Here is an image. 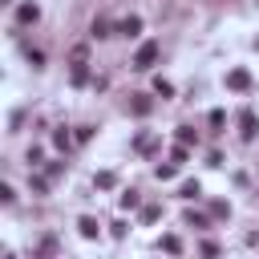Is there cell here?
I'll list each match as a JSON object with an SVG mask.
<instances>
[{
  "label": "cell",
  "instance_id": "cell-21",
  "mask_svg": "<svg viewBox=\"0 0 259 259\" xmlns=\"http://www.w3.org/2000/svg\"><path fill=\"white\" fill-rule=\"evenodd\" d=\"M73 138H77V142H89V138H93V125H77V134H73Z\"/></svg>",
  "mask_w": 259,
  "mask_h": 259
},
{
  "label": "cell",
  "instance_id": "cell-15",
  "mask_svg": "<svg viewBox=\"0 0 259 259\" xmlns=\"http://www.w3.org/2000/svg\"><path fill=\"white\" fill-rule=\"evenodd\" d=\"M154 93H162V97H170V93H174V85H170L166 77H158V81H154Z\"/></svg>",
  "mask_w": 259,
  "mask_h": 259
},
{
  "label": "cell",
  "instance_id": "cell-2",
  "mask_svg": "<svg viewBox=\"0 0 259 259\" xmlns=\"http://www.w3.org/2000/svg\"><path fill=\"white\" fill-rule=\"evenodd\" d=\"M239 134H243V142H255V138H259V117H255V109H243Z\"/></svg>",
  "mask_w": 259,
  "mask_h": 259
},
{
  "label": "cell",
  "instance_id": "cell-11",
  "mask_svg": "<svg viewBox=\"0 0 259 259\" xmlns=\"http://www.w3.org/2000/svg\"><path fill=\"white\" fill-rule=\"evenodd\" d=\"M162 251H166V255H178V251H182L178 235H162Z\"/></svg>",
  "mask_w": 259,
  "mask_h": 259
},
{
  "label": "cell",
  "instance_id": "cell-9",
  "mask_svg": "<svg viewBox=\"0 0 259 259\" xmlns=\"http://www.w3.org/2000/svg\"><path fill=\"white\" fill-rule=\"evenodd\" d=\"M77 227H81V235H85V239H97V231H101V227H97V219H89V214H81V219H77Z\"/></svg>",
  "mask_w": 259,
  "mask_h": 259
},
{
  "label": "cell",
  "instance_id": "cell-14",
  "mask_svg": "<svg viewBox=\"0 0 259 259\" xmlns=\"http://www.w3.org/2000/svg\"><path fill=\"white\" fill-rule=\"evenodd\" d=\"M89 81V69L85 65H73V85H85Z\"/></svg>",
  "mask_w": 259,
  "mask_h": 259
},
{
  "label": "cell",
  "instance_id": "cell-3",
  "mask_svg": "<svg viewBox=\"0 0 259 259\" xmlns=\"http://www.w3.org/2000/svg\"><path fill=\"white\" fill-rule=\"evenodd\" d=\"M227 89L247 93V89H251V73H247V69H231V73H227Z\"/></svg>",
  "mask_w": 259,
  "mask_h": 259
},
{
  "label": "cell",
  "instance_id": "cell-4",
  "mask_svg": "<svg viewBox=\"0 0 259 259\" xmlns=\"http://www.w3.org/2000/svg\"><path fill=\"white\" fill-rule=\"evenodd\" d=\"M117 32H121V36H138V32H142V16H125V20L117 24Z\"/></svg>",
  "mask_w": 259,
  "mask_h": 259
},
{
  "label": "cell",
  "instance_id": "cell-19",
  "mask_svg": "<svg viewBox=\"0 0 259 259\" xmlns=\"http://www.w3.org/2000/svg\"><path fill=\"white\" fill-rule=\"evenodd\" d=\"M186 227H194V231H206V219H202V214H194V210H190V214H186Z\"/></svg>",
  "mask_w": 259,
  "mask_h": 259
},
{
  "label": "cell",
  "instance_id": "cell-10",
  "mask_svg": "<svg viewBox=\"0 0 259 259\" xmlns=\"http://www.w3.org/2000/svg\"><path fill=\"white\" fill-rule=\"evenodd\" d=\"M113 186H117V174L113 170H101L97 174V190H113Z\"/></svg>",
  "mask_w": 259,
  "mask_h": 259
},
{
  "label": "cell",
  "instance_id": "cell-5",
  "mask_svg": "<svg viewBox=\"0 0 259 259\" xmlns=\"http://www.w3.org/2000/svg\"><path fill=\"white\" fill-rule=\"evenodd\" d=\"M36 16H40V8H36V4H20V12H16V20H20V24H36Z\"/></svg>",
  "mask_w": 259,
  "mask_h": 259
},
{
  "label": "cell",
  "instance_id": "cell-20",
  "mask_svg": "<svg viewBox=\"0 0 259 259\" xmlns=\"http://www.w3.org/2000/svg\"><path fill=\"white\" fill-rule=\"evenodd\" d=\"M142 219H146V223H158V219H162V206H146Z\"/></svg>",
  "mask_w": 259,
  "mask_h": 259
},
{
  "label": "cell",
  "instance_id": "cell-17",
  "mask_svg": "<svg viewBox=\"0 0 259 259\" xmlns=\"http://www.w3.org/2000/svg\"><path fill=\"white\" fill-rule=\"evenodd\" d=\"M174 170H178V162H166V166H158V170H154V174H158V178H162V182H166V178H174Z\"/></svg>",
  "mask_w": 259,
  "mask_h": 259
},
{
  "label": "cell",
  "instance_id": "cell-16",
  "mask_svg": "<svg viewBox=\"0 0 259 259\" xmlns=\"http://www.w3.org/2000/svg\"><path fill=\"white\" fill-rule=\"evenodd\" d=\"M53 142H57L61 150H69V146H73V138H69V130H57V134H53Z\"/></svg>",
  "mask_w": 259,
  "mask_h": 259
},
{
  "label": "cell",
  "instance_id": "cell-1",
  "mask_svg": "<svg viewBox=\"0 0 259 259\" xmlns=\"http://www.w3.org/2000/svg\"><path fill=\"white\" fill-rule=\"evenodd\" d=\"M158 53H162V49H158V40H146V45L134 53V69H142V73H146V69L158 61Z\"/></svg>",
  "mask_w": 259,
  "mask_h": 259
},
{
  "label": "cell",
  "instance_id": "cell-12",
  "mask_svg": "<svg viewBox=\"0 0 259 259\" xmlns=\"http://www.w3.org/2000/svg\"><path fill=\"white\" fill-rule=\"evenodd\" d=\"M178 142H182V146H190V142H198V134H194L190 125H178Z\"/></svg>",
  "mask_w": 259,
  "mask_h": 259
},
{
  "label": "cell",
  "instance_id": "cell-8",
  "mask_svg": "<svg viewBox=\"0 0 259 259\" xmlns=\"http://www.w3.org/2000/svg\"><path fill=\"white\" fill-rule=\"evenodd\" d=\"M154 146H158V138H154V134H138V138H134V150H138V154H150Z\"/></svg>",
  "mask_w": 259,
  "mask_h": 259
},
{
  "label": "cell",
  "instance_id": "cell-22",
  "mask_svg": "<svg viewBox=\"0 0 259 259\" xmlns=\"http://www.w3.org/2000/svg\"><path fill=\"white\" fill-rule=\"evenodd\" d=\"M170 158H174V162H186V158H190V150H186V146H174V150H170Z\"/></svg>",
  "mask_w": 259,
  "mask_h": 259
},
{
  "label": "cell",
  "instance_id": "cell-18",
  "mask_svg": "<svg viewBox=\"0 0 259 259\" xmlns=\"http://www.w3.org/2000/svg\"><path fill=\"white\" fill-rule=\"evenodd\" d=\"M198 194H202L198 182H182V198H198Z\"/></svg>",
  "mask_w": 259,
  "mask_h": 259
},
{
  "label": "cell",
  "instance_id": "cell-13",
  "mask_svg": "<svg viewBox=\"0 0 259 259\" xmlns=\"http://www.w3.org/2000/svg\"><path fill=\"white\" fill-rule=\"evenodd\" d=\"M138 202H142V194H138V190H125V194H121V206H125V210H134Z\"/></svg>",
  "mask_w": 259,
  "mask_h": 259
},
{
  "label": "cell",
  "instance_id": "cell-6",
  "mask_svg": "<svg viewBox=\"0 0 259 259\" xmlns=\"http://www.w3.org/2000/svg\"><path fill=\"white\" fill-rule=\"evenodd\" d=\"M89 36H93V40H101V36H113V32H109V20H105V16H97V20L89 24Z\"/></svg>",
  "mask_w": 259,
  "mask_h": 259
},
{
  "label": "cell",
  "instance_id": "cell-7",
  "mask_svg": "<svg viewBox=\"0 0 259 259\" xmlns=\"http://www.w3.org/2000/svg\"><path fill=\"white\" fill-rule=\"evenodd\" d=\"M130 109H134V113H138V117H146V113H150V109H154V101H150V97H146V93H138V97H134V101H130Z\"/></svg>",
  "mask_w": 259,
  "mask_h": 259
}]
</instances>
